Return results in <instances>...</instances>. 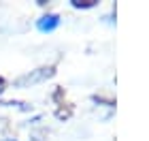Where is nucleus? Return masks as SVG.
<instances>
[{
	"instance_id": "nucleus-1",
	"label": "nucleus",
	"mask_w": 149,
	"mask_h": 141,
	"mask_svg": "<svg viewBox=\"0 0 149 141\" xmlns=\"http://www.w3.org/2000/svg\"><path fill=\"white\" fill-rule=\"evenodd\" d=\"M53 75V66H43V69H38L34 73H28V75H24V77H19L15 86H28V83H36V81H43V79L47 77H51Z\"/></svg>"
},
{
	"instance_id": "nucleus-3",
	"label": "nucleus",
	"mask_w": 149,
	"mask_h": 141,
	"mask_svg": "<svg viewBox=\"0 0 149 141\" xmlns=\"http://www.w3.org/2000/svg\"><path fill=\"white\" fill-rule=\"evenodd\" d=\"M6 141H13V139H6Z\"/></svg>"
},
{
	"instance_id": "nucleus-2",
	"label": "nucleus",
	"mask_w": 149,
	"mask_h": 141,
	"mask_svg": "<svg viewBox=\"0 0 149 141\" xmlns=\"http://www.w3.org/2000/svg\"><path fill=\"white\" fill-rule=\"evenodd\" d=\"M58 24H60V17L58 15H53V13H51V15H45V17H40L38 19V30H47V32H49V30H53V28H58Z\"/></svg>"
}]
</instances>
